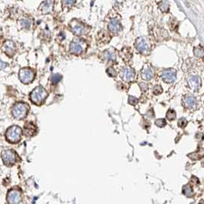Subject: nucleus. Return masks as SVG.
<instances>
[{
	"mask_svg": "<svg viewBox=\"0 0 204 204\" xmlns=\"http://www.w3.org/2000/svg\"><path fill=\"white\" fill-rule=\"evenodd\" d=\"M69 28L72 33L77 37L85 35L89 32V29L86 24L77 18H73L70 22Z\"/></svg>",
	"mask_w": 204,
	"mask_h": 204,
	"instance_id": "nucleus-1",
	"label": "nucleus"
},
{
	"mask_svg": "<svg viewBox=\"0 0 204 204\" xmlns=\"http://www.w3.org/2000/svg\"><path fill=\"white\" fill-rule=\"evenodd\" d=\"M48 93L45 89L42 86H38L34 88L30 94V99L32 103L36 105H42L48 97Z\"/></svg>",
	"mask_w": 204,
	"mask_h": 204,
	"instance_id": "nucleus-2",
	"label": "nucleus"
},
{
	"mask_svg": "<svg viewBox=\"0 0 204 204\" xmlns=\"http://www.w3.org/2000/svg\"><path fill=\"white\" fill-rule=\"evenodd\" d=\"M87 49V43L83 40L76 38L73 40L70 45V51L74 55H80Z\"/></svg>",
	"mask_w": 204,
	"mask_h": 204,
	"instance_id": "nucleus-3",
	"label": "nucleus"
},
{
	"mask_svg": "<svg viewBox=\"0 0 204 204\" xmlns=\"http://www.w3.org/2000/svg\"><path fill=\"white\" fill-rule=\"evenodd\" d=\"M22 135V131L21 128L17 125L10 127L7 130L6 134V139L9 142L17 143L21 140Z\"/></svg>",
	"mask_w": 204,
	"mask_h": 204,
	"instance_id": "nucleus-4",
	"label": "nucleus"
},
{
	"mask_svg": "<svg viewBox=\"0 0 204 204\" xmlns=\"http://www.w3.org/2000/svg\"><path fill=\"white\" fill-rule=\"evenodd\" d=\"M29 106L25 103H18L12 108V115L16 119H24L28 115Z\"/></svg>",
	"mask_w": 204,
	"mask_h": 204,
	"instance_id": "nucleus-5",
	"label": "nucleus"
},
{
	"mask_svg": "<svg viewBox=\"0 0 204 204\" xmlns=\"http://www.w3.org/2000/svg\"><path fill=\"white\" fill-rule=\"evenodd\" d=\"M34 77H35V73L34 70L28 68H22L18 73L20 81L24 84H28V83H32L34 80Z\"/></svg>",
	"mask_w": 204,
	"mask_h": 204,
	"instance_id": "nucleus-6",
	"label": "nucleus"
},
{
	"mask_svg": "<svg viewBox=\"0 0 204 204\" xmlns=\"http://www.w3.org/2000/svg\"><path fill=\"white\" fill-rule=\"evenodd\" d=\"M135 47H136L137 50L139 51L140 53H143V54H146L148 53L149 50H150V44L149 42H148V40L145 38H138L136 40V43H135Z\"/></svg>",
	"mask_w": 204,
	"mask_h": 204,
	"instance_id": "nucleus-7",
	"label": "nucleus"
},
{
	"mask_svg": "<svg viewBox=\"0 0 204 204\" xmlns=\"http://www.w3.org/2000/svg\"><path fill=\"white\" fill-rule=\"evenodd\" d=\"M2 160L5 165H12L17 161V155L12 150H6L2 153Z\"/></svg>",
	"mask_w": 204,
	"mask_h": 204,
	"instance_id": "nucleus-8",
	"label": "nucleus"
},
{
	"mask_svg": "<svg viewBox=\"0 0 204 204\" xmlns=\"http://www.w3.org/2000/svg\"><path fill=\"white\" fill-rule=\"evenodd\" d=\"M2 51L8 57H13L15 54L16 51H17V47H16L15 43L11 41V40L6 41L2 45Z\"/></svg>",
	"mask_w": 204,
	"mask_h": 204,
	"instance_id": "nucleus-9",
	"label": "nucleus"
},
{
	"mask_svg": "<svg viewBox=\"0 0 204 204\" xmlns=\"http://www.w3.org/2000/svg\"><path fill=\"white\" fill-rule=\"evenodd\" d=\"M53 6H54V0H44L42 4L40 5L38 10L42 14H49L53 12Z\"/></svg>",
	"mask_w": 204,
	"mask_h": 204,
	"instance_id": "nucleus-10",
	"label": "nucleus"
},
{
	"mask_svg": "<svg viewBox=\"0 0 204 204\" xmlns=\"http://www.w3.org/2000/svg\"><path fill=\"white\" fill-rule=\"evenodd\" d=\"M160 76L166 83H173L176 79L177 72L174 69H165L160 73Z\"/></svg>",
	"mask_w": 204,
	"mask_h": 204,
	"instance_id": "nucleus-11",
	"label": "nucleus"
},
{
	"mask_svg": "<svg viewBox=\"0 0 204 204\" xmlns=\"http://www.w3.org/2000/svg\"><path fill=\"white\" fill-rule=\"evenodd\" d=\"M22 200L21 193L17 190H12L7 195V201L8 204H18Z\"/></svg>",
	"mask_w": 204,
	"mask_h": 204,
	"instance_id": "nucleus-12",
	"label": "nucleus"
},
{
	"mask_svg": "<svg viewBox=\"0 0 204 204\" xmlns=\"http://www.w3.org/2000/svg\"><path fill=\"white\" fill-rule=\"evenodd\" d=\"M108 29L112 33H118L122 29L121 23L117 18H112L108 23Z\"/></svg>",
	"mask_w": 204,
	"mask_h": 204,
	"instance_id": "nucleus-13",
	"label": "nucleus"
},
{
	"mask_svg": "<svg viewBox=\"0 0 204 204\" xmlns=\"http://www.w3.org/2000/svg\"><path fill=\"white\" fill-rule=\"evenodd\" d=\"M37 132V127L34 123L28 122L24 126V134L27 137H32Z\"/></svg>",
	"mask_w": 204,
	"mask_h": 204,
	"instance_id": "nucleus-14",
	"label": "nucleus"
},
{
	"mask_svg": "<svg viewBox=\"0 0 204 204\" xmlns=\"http://www.w3.org/2000/svg\"><path fill=\"white\" fill-rule=\"evenodd\" d=\"M135 71L132 68H123L121 72V76L125 81H131L135 78Z\"/></svg>",
	"mask_w": 204,
	"mask_h": 204,
	"instance_id": "nucleus-15",
	"label": "nucleus"
},
{
	"mask_svg": "<svg viewBox=\"0 0 204 204\" xmlns=\"http://www.w3.org/2000/svg\"><path fill=\"white\" fill-rule=\"evenodd\" d=\"M187 81H188V84L190 86V87L192 89H193V90H196V89H198V88L200 87V79L197 76H190L188 79H187Z\"/></svg>",
	"mask_w": 204,
	"mask_h": 204,
	"instance_id": "nucleus-16",
	"label": "nucleus"
},
{
	"mask_svg": "<svg viewBox=\"0 0 204 204\" xmlns=\"http://www.w3.org/2000/svg\"><path fill=\"white\" fill-rule=\"evenodd\" d=\"M32 24H33V20L30 17H22L19 20V25L22 28L28 30L31 28Z\"/></svg>",
	"mask_w": 204,
	"mask_h": 204,
	"instance_id": "nucleus-17",
	"label": "nucleus"
},
{
	"mask_svg": "<svg viewBox=\"0 0 204 204\" xmlns=\"http://www.w3.org/2000/svg\"><path fill=\"white\" fill-rule=\"evenodd\" d=\"M154 77V72L151 67H146L141 70V77L145 80H150Z\"/></svg>",
	"mask_w": 204,
	"mask_h": 204,
	"instance_id": "nucleus-18",
	"label": "nucleus"
},
{
	"mask_svg": "<svg viewBox=\"0 0 204 204\" xmlns=\"http://www.w3.org/2000/svg\"><path fill=\"white\" fill-rule=\"evenodd\" d=\"M77 0H61V5L64 12H68L75 6Z\"/></svg>",
	"mask_w": 204,
	"mask_h": 204,
	"instance_id": "nucleus-19",
	"label": "nucleus"
},
{
	"mask_svg": "<svg viewBox=\"0 0 204 204\" xmlns=\"http://www.w3.org/2000/svg\"><path fill=\"white\" fill-rule=\"evenodd\" d=\"M184 102L185 106L188 108H193V107L196 106V98L193 96H186L184 99Z\"/></svg>",
	"mask_w": 204,
	"mask_h": 204,
	"instance_id": "nucleus-20",
	"label": "nucleus"
},
{
	"mask_svg": "<svg viewBox=\"0 0 204 204\" xmlns=\"http://www.w3.org/2000/svg\"><path fill=\"white\" fill-rule=\"evenodd\" d=\"M103 58L108 61H115L116 60V57H115V53L111 50H106L103 53Z\"/></svg>",
	"mask_w": 204,
	"mask_h": 204,
	"instance_id": "nucleus-21",
	"label": "nucleus"
},
{
	"mask_svg": "<svg viewBox=\"0 0 204 204\" xmlns=\"http://www.w3.org/2000/svg\"><path fill=\"white\" fill-rule=\"evenodd\" d=\"M203 156H204V151L203 150V149H200V151L192 153V154L188 155V157L190 159H192V160H200V159L202 158Z\"/></svg>",
	"mask_w": 204,
	"mask_h": 204,
	"instance_id": "nucleus-22",
	"label": "nucleus"
},
{
	"mask_svg": "<svg viewBox=\"0 0 204 204\" xmlns=\"http://www.w3.org/2000/svg\"><path fill=\"white\" fill-rule=\"evenodd\" d=\"M183 193H184V194L186 196L190 197L193 195V190L191 188V186H189V185L184 186V187H183Z\"/></svg>",
	"mask_w": 204,
	"mask_h": 204,
	"instance_id": "nucleus-23",
	"label": "nucleus"
},
{
	"mask_svg": "<svg viewBox=\"0 0 204 204\" xmlns=\"http://www.w3.org/2000/svg\"><path fill=\"white\" fill-rule=\"evenodd\" d=\"M62 79V76L59 73H54L51 77V82L53 84H57L58 82L60 81V79Z\"/></svg>",
	"mask_w": 204,
	"mask_h": 204,
	"instance_id": "nucleus-24",
	"label": "nucleus"
},
{
	"mask_svg": "<svg viewBox=\"0 0 204 204\" xmlns=\"http://www.w3.org/2000/svg\"><path fill=\"white\" fill-rule=\"evenodd\" d=\"M166 116L167 119H168V120L172 121L173 119H174L175 118H176V113H175L174 110H172V109H170V110H168V112L167 113Z\"/></svg>",
	"mask_w": 204,
	"mask_h": 204,
	"instance_id": "nucleus-25",
	"label": "nucleus"
},
{
	"mask_svg": "<svg viewBox=\"0 0 204 204\" xmlns=\"http://www.w3.org/2000/svg\"><path fill=\"white\" fill-rule=\"evenodd\" d=\"M193 53L196 57H199V58H202L204 56V51L201 48H195Z\"/></svg>",
	"mask_w": 204,
	"mask_h": 204,
	"instance_id": "nucleus-26",
	"label": "nucleus"
},
{
	"mask_svg": "<svg viewBox=\"0 0 204 204\" xmlns=\"http://www.w3.org/2000/svg\"><path fill=\"white\" fill-rule=\"evenodd\" d=\"M155 123L157 126L161 128V127L165 126V125H166V121H165V119H157V120H155Z\"/></svg>",
	"mask_w": 204,
	"mask_h": 204,
	"instance_id": "nucleus-27",
	"label": "nucleus"
},
{
	"mask_svg": "<svg viewBox=\"0 0 204 204\" xmlns=\"http://www.w3.org/2000/svg\"><path fill=\"white\" fill-rule=\"evenodd\" d=\"M162 91L163 89L160 85H156L153 88V93H155V95H159V94L162 93Z\"/></svg>",
	"mask_w": 204,
	"mask_h": 204,
	"instance_id": "nucleus-28",
	"label": "nucleus"
},
{
	"mask_svg": "<svg viewBox=\"0 0 204 204\" xmlns=\"http://www.w3.org/2000/svg\"><path fill=\"white\" fill-rule=\"evenodd\" d=\"M106 73H108V75L110 77H115L117 75V73L115 71V70L113 68H109L106 70Z\"/></svg>",
	"mask_w": 204,
	"mask_h": 204,
	"instance_id": "nucleus-29",
	"label": "nucleus"
},
{
	"mask_svg": "<svg viewBox=\"0 0 204 204\" xmlns=\"http://www.w3.org/2000/svg\"><path fill=\"white\" fill-rule=\"evenodd\" d=\"M186 124H187V121L186 120V119H184V118H181V119H179L178 126L180 127V128L184 129V128L186 125Z\"/></svg>",
	"mask_w": 204,
	"mask_h": 204,
	"instance_id": "nucleus-30",
	"label": "nucleus"
},
{
	"mask_svg": "<svg viewBox=\"0 0 204 204\" xmlns=\"http://www.w3.org/2000/svg\"><path fill=\"white\" fill-rule=\"evenodd\" d=\"M129 103L132 106H135L138 103V99L135 96H129Z\"/></svg>",
	"mask_w": 204,
	"mask_h": 204,
	"instance_id": "nucleus-31",
	"label": "nucleus"
},
{
	"mask_svg": "<svg viewBox=\"0 0 204 204\" xmlns=\"http://www.w3.org/2000/svg\"><path fill=\"white\" fill-rule=\"evenodd\" d=\"M8 66V64L6 63V62L2 61V60L0 59V70H4L5 68H6Z\"/></svg>",
	"mask_w": 204,
	"mask_h": 204,
	"instance_id": "nucleus-32",
	"label": "nucleus"
},
{
	"mask_svg": "<svg viewBox=\"0 0 204 204\" xmlns=\"http://www.w3.org/2000/svg\"><path fill=\"white\" fill-rule=\"evenodd\" d=\"M140 87H141V89H142L143 91H145L147 89V88H148L147 84H145V83H141V84H140Z\"/></svg>",
	"mask_w": 204,
	"mask_h": 204,
	"instance_id": "nucleus-33",
	"label": "nucleus"
},
{
	"mask_svg": "<svg viewBox=\"0 0 204 204\" xmlns=\"http://www.w3.org/2000/svg\"><path fill=\"white\" fill-rule=\"evenodd\" d=\"M2 29L0 28V38H1V37H2Z\"/></svg>",
	"mask_w": 204,
	"mask_h": 204,
	"instance_id": "nucleus-34",
	"label": "nucleus"
},
{
	"mask_svg": "<svg viewBox=\"0 0 204 204\" xmlns=\"http://www.w3.org/2000/svg\"><path fill=\"white\" fill-rule=\"evenodd\" d=\"M199 204H204V200H201Z\"/></svg>",
	"mask_w": 204,
	"mask_h": 204,
	"instance_id": "nucleus-35",
	"label": "nucleus"
},
{
	"mask_svg": "<svg viewBox=\"0 0 204 204\" xmlns=\"http://www.w3.org/2000/svg\"><path fill=\"white\" fill-rule=\"evenodd\" d=\"M202 166L203 167H204V160H203V162H202Z\"/></svg>",
	"mask_w": 204,
	"mask_h": 204,
	"instance_id": "nucleus-36",
	"label": "nucleus"
}]
</instances>
